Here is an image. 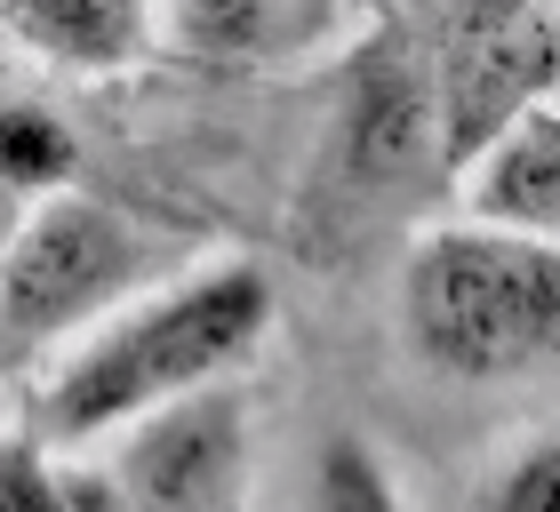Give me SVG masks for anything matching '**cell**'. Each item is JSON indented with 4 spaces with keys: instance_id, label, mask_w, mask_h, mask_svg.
<instances>
[{
    "instance_id": "cell-1",
    "label": "cell",
    "mask_w": 560,
    "mask_h": 512,
    "mask_svg": "<svg viewBox=\"0 0 560 512\" xmlns=\"http://www.w3.org/2000/svg\"><path fill=\"white\" fill-rule=\"evenodd\" d=\"M265 321H272V289H265L257 265H217V272L185 280V289L152 296L137 321L96 337L57 376L48 432L89 441V432H105L120 417H144V408H168V400L200 393L217 369H233L265 337Z\"/></svg>"
},
{
    "instance_id": "cell-2",
    "label": "cell",
    "mask_w": 560,
    "mask_h": 512,
    "mask_svg": "<svg viewBox=\"0 0 560 512\" xmlns=\"http://www.w3.org/2000/svg\"><path fill=\"white\" fill-rule=\"evenodd\" d=\"M400 313L417 352L448 376L489 384L537 369L560 352V241L497 233V224L432 233L409 256Z\"/></svg>"
},
{
    "instance_id": "cell-3",
    "label": "cell",
    "mask_w": 560,
    "mask_h": 512,
    "mask_svg": "<svg viewBox=\"0 0 560 512\" xmlns=\"http://www.w3.org/2000/svg\"><path fill=\"white\" fill-rule=\"evenodd\" d=\"M137 272H144V241L129 233V217H113L105 200L57 193L48 209H33L9 233V256H0V321L48 337V328L105 313Z\"/></svg>"
},
{
    "instance_id": "cell-4",
    "label": "cell",
    "mask_w": 560,
    "mask_h": 512,
    "mask_svg": "<svg viewBox=\"0 0 560 512\" xmlns=\"http://www.w3.org/2000/svg\"><path fill=\"white\" fill-rule=\"evenodd\" d=\"M241 400L224 384H200L137 424V441L120 449V497L137 512H224L241 489Z\"/></svg>"
},
{
    "instance_id": "cell-5",
    "label": "cell",
    "mask_w": 560,
    "mask_h": 512,
    "mask_svg": "<svg viewBox=\"0 0 560 512\" xmlns=\"http://www.w3.org/2000/svg\"><path fill=\"white\" fill-rule=\"evenodd\" d=\"M560 33L545 16H465L448 57V161H480L521 113H537Z\"/></svg>"
},
{
    "instance_id": "cell-6",
    "label": "cell",
    "mask_w": 560,
    "mask_h": 512,
    "mask_svg": "<svg viewBox=\"0 0 560 512\" xmlns=\"http://www.w3.org/2000/svg\"><path fill=\"white\" fill-rule=\"evenodd\" d=\"M472 200L497 233L552 241L560 233V113L537 105L472 161Z\"/></svg>"
},
{
    "instance_id": "cell-7",
    "label": "cell",
    "mask_w": 560,
    "mask_h": 512,
    "mask_svg": "<svg viewBox=\"0 0 560 512\" xmlns=\"http://www.w3.org/2000/svg\"><path fill=\"white\" fill-rule=\"evenodd\" d=\"M337 33V16L313 0H185L168 16V40L224 65H289L313 40Z\"/></svg>"
},
{
    "instance_id": "cell-8",
    "label": "cell",
    "mask_w": 560,
    "mask_h": 512,
    "mask_svg": "<svg viewBox=\"0 0 560 512\" xmlns=\"http://www.w3.org/2000/svg\"><path fill=\"white\" fill-rule=\"evenodd\" d=\"M0 33L16 48H33V57H48V65L105 72V65H129L152 40V16L129 9V0H9Z\"/></svg>"
},
{
    "instance_id": "cell-9",
    "label": "cell",
    "mask_w": 560,
    "mask_h": 512,
    "mask_svg": "<svg viewBox=\"0 0 560 512\" xmlns=\"http://www.w3.org/2000/svg\"><path fill=\"white\" fill-rule=\"evenodd\" d=\"M424 137V96L409 72H361V89H352V161L369 176H400L409 168V152Z\"/></svg>"
},
{
    "instance_id": "cell-10",
    "label": "cell",
    "mask_w": 560,
    "mask_h": 512,
    "mask_svg": "<svg viewBox=\"0 0 560 512\" xmlns=\"http://www.w3.org/2000/svg\"><path fill=\"white\" fill-rule=\"evenodd\" d=\"M81 168L72 128L40 105H0V193H65Z\"/></svg>"
},
{
    "instance_id": "cell-11",
    "label": "cell",
    "mask_w": 560,
    "mask_h": 512,
    "mask_svg": "<svg viewBox=\"0 0 560 512\" xmlns=\"http://www.w3.org/2000/svg\"><path fill=\"white\" fill-rule=\"evenodd\" d=\"M313 512H400V489L385 480L369 441L337 432V441L320 449V465H313Z\"/></svg>"
},
{
    "instance_id": "cell-12",
    "label": "cell",
    "mask_w": 560,
    "mask_h": 512,
    "mask_svg": "<svg viewBox=\"0 0 560 512\" xmlns=\"http://www.w3.org/2000/svg\"><path fill=\"white\" fill-rule=\"evenodd\" d=\"M0 512H105V497L65 480L40 449L0 441Z\"/></svg>"
},
{
    "instance_id": "cell-13",
    "label": "cell",
    "mask_w": 560,
    "mask_h": 512,
    "mask_svg": "<svg viewBox=\"0 0 560 512\" xmlns=\"http://www.w3.org/2000/svg\"><path fill=\"white\" fill-rule=\"evenodd\" d=\"M489 512H560V432H545L537 449H521L504 480L489 489Z\"/></svg>"
},
{
    "instance_id": "cell-14",
    "label": "cell",
    "mask_w": 560,
    "mask_h": 512,
    "mask_svg": "<svg viewBox=\"0 0 560 512\" xmlns=\"http://www.w3.org/2000/svg\"><path fill=\"white\" fill-rule=\"evenodd\" d=\"M9 233H16V209H9V193H0V256H9Z\"/></svg>"
},
{
    "instance_id": "cell-15",
    "label": "cell",
    "mask_w": 560,
    "mask_h": 512,
    "mask_svg": "<svg viewBox=\"0 0 560 512\" xmlns=\"http://www.w3.org/2000/svg\"><path fill=\"white\" fill-rule=\"evenodd\" d=\"M545 105L560 113V48H552V81H545Z\"/></svg>"
}]
</instances>
